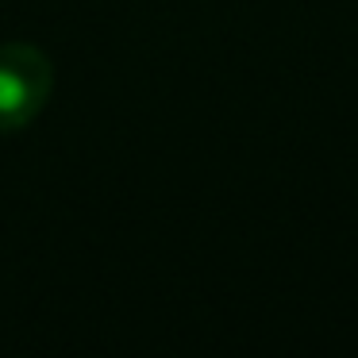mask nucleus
I'll use <instances>...</instances> for the list:
<instances>
[{
	"label": "nucleus",
	"mask_w": 358,
	"mask_h": 358,
	"mask_svg": "<svg viewBox=\"0 0 358 358\" xmlns=\"http://www.w3.org/2000/svg\"><path fill=\"white\" fill-rule=\"evenodd\" d=\"M55 93V62L35 43H0V135L35 124Z\"/></svg>",
	"instance_id": "1"
}]
</instances>
